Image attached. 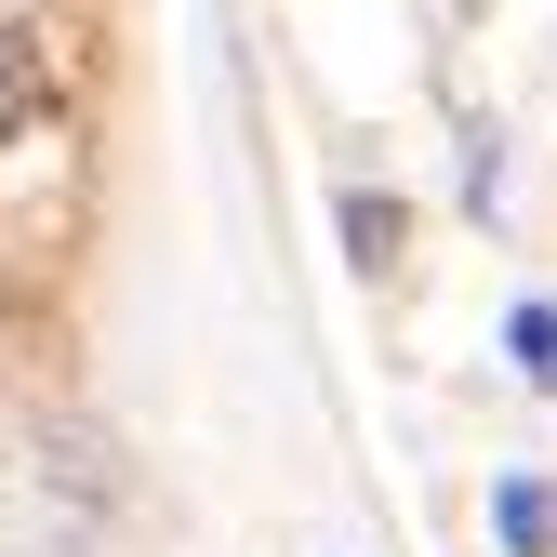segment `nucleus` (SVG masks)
<instances>
[{"label": "nucleus", "instance_id": "obj_1", "mask_svg": "<svg viewBox=\"0 0 557 557\" xmlns=\"http://www.w3.org/2000/svg\"><path fill=\"white\" fill-rule=\"evenodd\" d=\"M53 107V27H0V133Z\"/></svg>", "mask_w": 557, "mask_h": 557}, {"label": "nucleus", "instance_id": "obj_2", "mask_svg": "<svg viewBox=\"0 0 557 557\" xmlns=\"http://www.w3.org/2000/svg\"><path fill=\"white\" fill-rule=\"evenodd\" d=\"M492 544L505 557H544L557 544V492H544V478H505V492H492Z\"/></svg>", "mask_w": 557, "mask_h": 557}, {"label": "nucleus", "instance_id": "obj_3", "mask_svg": "<svg viewBox=\"0 0 557 557\" xmlns=\"http://www.w3.org/2000/svg\"><path fill=\"white\" fill-rule=\"evenodd\" d=\"M505 359H518V385L557 398V306H518V319H505Z\"/></svg>", "mask_w": 557, "mask_h": 557}, {"label": "nucleus", "instance_id": "obj_4", "mask_svg": "<svg viewBox=\"0 0 557 557\" xmlns=\"http://www.w3.org/2000/svg\"><path fill=\"white\" fill-rule=\"evenodd\" d=\"M345 239H359V265H385V239H398V199H345Z\"/></svg>", "mask_w": 557, "mask_h": 557}]
</instances>
